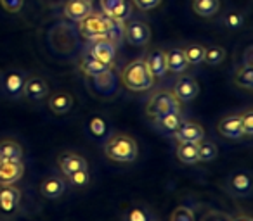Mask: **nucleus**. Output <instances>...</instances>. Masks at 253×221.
<instances>
[{
  "label": "nucleus",
  "mask_w": 253,
  "mask_h": 221,
  "mask_svg": "<svg viewBox=\"0 0 253 221\" xmlns=\"http://www.w3.org/2000/svg\"><path fill=\"white\" fill-rule=\"evenodd\" d=\"M104 154L115 162H134L139 156L137 142L126 133H113L104 144Z\"/></svg>",
  "instance_id": "f257e3e1"
},
{
  "label": "nucleus",
  "mask_w": 253,
  "mask_h": 221,
  "mask_svg": "<svg viewBox=\"0 0 253 221\" xmlns=\"http://www.w3.org/2000/svg\"><path fill=\"white\" fill-rule=\"evenodd\" d=\"M23 161V147L19 142L5 138L0 142V162Z\"/></svg>",
  "instance_id": "aec40b11"
},
{
  "label": "nucleus",
  "mask_w": 253,
  "mask_h": 221,
  "mask_svg": "<svg viewBox=\"0 0 253 221\" xmlns=\"http://www.w3.org/2000/svg\"><path fill=\"white\" fill-rule=\"evenodd\" d=\"M123 221H155L153 213L144 206H135L128 209L123 216Z\"/></svg>",
  "instance_id": "7c9ffc66"
},
{
  "label": "nucleus",
  "mask_w": 253,
  "mask_h": 221,
  "mask_svg": "<svg viewBox=\"0 0 253 221\" xmlns=\"http://www.w3.org/2000/svg\"><path fill=\"white\" fill-rule=\"evenodd\" d=\"M184 56H186L187 63L198 66V64L203 63L205 59V47L201 43H186L182 49Z\"/></svg>",
  "instance_id": "c85d7f7f"
},
{
  "label": "nucleus",
  "mask_w": 253,
  "mask_h": 221,
  "mask_svg": "<svg viewBox=\"0 0 253 221\" xmlns=\"http://www.w3.org/2000/svg\"><path fill=\"white\" fill-rule=\"evenodd\" d=\"M64 192H66V182L56 175L47 176L40 185V193L45 199H59Z\"/></svg>",
  "instance_id": "6ab92c4d"
},
{
  "label": "nucleus",
  "mask_w": 253,
  "mask_h": 221,
  "mask_svg": "<svg viewBox=\"0 0 253 221\" xmlns=\"http://www.w3.org/2000/svg\"><path fill=\"white\" fill-rule=\"evenodd\" d=\"M25 175L23 161L14 162H0V185H14Z\"/></svg>",
  "instance_id": "2eb2a0df"
},
{
  "label": "nucleus",
  "mask_w": 253,
  "mask_h": 221,
  "mask_svg": "<svg viewBox=\"0 0 253 221\" xmlns=\"http://www.w3.org/2000/svg\"><path fill=\"white\" fill-rule=\"evenodd\" d=\"M80 23V33L88 40L101 38V36H108V21H106L104 14H88Z\"/></svg>",
  "instance_id": "423d86ee"
},
{
  "label": "nucleus",
  "mask_w": 253,
  "mask_h": 221,
  "mask_svg": "<svg viewBox=\"0 0 253 221\" xmlns=\"http://www.w3.org/2000/svg\"><path fill=\"white\" fill-rule=\"evenodd\" d=\"M218 156V147L215 142L211 140H200L198 142V159L203 162H210L215 161Z\"/></svg>",
  "instance_id": "cd10ccee"
},
{
  "label": "nucleus",
  "mask_w": 253,
  "mask_h": 221,
  "mask_svg": "<svg viewBox=\"0 0 253 221\" xmlns=\"http://www.w3.org/2000/svg\"><path fill=\"white\" fill-rule=\"evenodd\" d=\"M23 97H26L32 102H40L45 97H49V85L40 76H28L25 81V90Z\"/></svg>",
  "instance_id": "9d476101"
},
{
  "label": "nucleus",
  "mask_w": 253,
  "mask_h": 221,
  "mask_svg": "<svg viewBox=\"0 0 253 221\" xmlns=\"http://www.w3.org/2000/svg\"><path fill=\"white\" fill-rule=\"evenodd\" d=\"M73 104H75L73 95L68 94V92H57V94H54L49 97V109L54 114L70 113Z\"/></svg>",
  "instance_id": "4be33fe9"
},
{
  "label": "nucleus",
  "mask_w": 253,
  "mask_h": 221,
  "mask_svg": "<svg viewBox=\"0 0 253 221\" xmlns=\"http://www.w3.org/2000/svg\"><path fill=\"white\" fill-rule=\"evenodd\" d=\"M122 83L125 85V88L132 92H146L153 88L155 76L151 74L144 59H135L123 67Z\"/></svg>",
  "instance_id": "f03ea898"
},
{
  "label": "nucleus",
  "mask_w": 253,
  "mask_h": 221,
  "mask_svg": "<svg viewBox=\"0 0 253 221\" xmlns=\"http://www.w3.org/2000/svg\"><path fill=\"white\" fill-rule=\"evenodd\" d=\"M241 118V126H243V135L245 137H252L253 135V111L246 109L245 113L239 114Z\"/></svg>",
  "instance_id": "72a5a7b5"
},
{
  "label": "nucleus",
  "mask_w": 253,
  "mask_h": 221,
  "mask_svg": "<svg viewBox=\"0 0 253 221\" xmlns=\"http://www.w3.org/2000/svg\"><path fill=\"white\" fill-rule=\"evenodd\" d=\"M225 56H227V52H225L224 47H220V45L205 47V59H203V63H207L208 66H218L220 63H224Z\"/></svg>",
  "instance_id": "c756f323"
},
{
  "label": "nucleus",
  "mask_w": 253,
  "mask_h": 221,
  "mask_svg": "<svg viewBox=\"0 0 253 221\" xmlns=\"http://www.w3.org/2000/svg\"><path fill=\"white\" fill-rule=\"evenodd\" d=\"M253 67L250 66H239L238 69L234 71V83L238 85L239 88L246 92L253 90Z\"/></svg>",
  "instance_id": "bb28decb"
},
{
  "label": "nucleus",
  "mask_w": 253,
  "mask_h": 221,
  "mask_svg": "<svg viewBox=\"0 0 253 221\" xmlns=\"http://www.w3.org/2000/svg\"><path fill=\"white\" fill-rule=\"evenodd\" d=\"M224 23H225V26H227L229 30H239L243 26V23H245V18H243L241 12L232 11L224 18Z\"/></svg>",
  "instance_id": "c9c22d12"
},
{
  "label": "nucleus",
  "mask_w": 253,
  "mask_h": 221,
  "mask_svg": "<svg viewBox=\"0 0 253 221\" xmlns=\"http://www.w3.org/2000/svg\"><path fill=\"white\" fill-rule=\"evenodd\" d=\"M66 178L70 180L71 187H87L88 182H90V173H88V168L78 169V171L70 173Z\"/></svg>",
  "instance_id": "2f4dec72"
},
{
  "label": "nucleus",
  "mask_w": 253,
  "mask_h": 221,
  "mask_svg": "<svg viewBox=\"0 0 253 221\" xmlns=\"http://www.w3.org/2000/svg\"><path fill=\"white\" fill-rule=\"evenodd\" d=\"M231 221H253L252 216L246 213H238L236 216H231Z\"/></svg>",
  "instance_id": "a19ab883"
},
{
  "label": "nucleus",
  "mask_w": 253,
  "mask_h": 221,
  "mask_svg": "<svg viewBox=\"0 0 253 221\" xmlns=\"http://www.w3.org/2000/svg\"><path fill=\"white\" fill-rule=\"evenodd\" d=\"M165 54H167V67H169V71L177 73V74L186 73L187 67H189V63H187L182 49H177V47H173V49L167 50Z\"/></svg>",
  "instance_id": "5701e85b"
},
{
  "label": "nucleus",
  "mask_w": 253,
  "mask_h": 221,
  "mask_svg": "<svg viewBox=\"0 0 253 221\" xmlns=\"http://www.w3.org/2000/svg\"><path fill=\"white\" fill-rule=\"evenodd\" d=\"M243 66L253 67V47L252 45H248L245 49V54H243Z\"/></svg>",
  "instance_id": "ea45409f"
},
{
  "label": "nucleus",
  "mask_w": 253,
  "mask_h": 221,
  "mask_svg": "<svg viewBox=\"0 0 253 221\" xmlns=\"http://www.w3.org/2000/svg\"><path fill=\"white\" fill-rule=\"evenodd\" d=\"M146 64H148L151 74L156 78H163L169 73V67H167V54L162 49H155L146 56Z\"/></svg>",
  "instance_id": "dca6fc26"
},
{
  "label": "nucleus",
  "mask_w": 253,
  "mask_h": 221,
  "mask_svg": "<svg viewBox=\"0 0 253 221\" xmlns=\"http://www.w3.org/2000/svg\"><path fill=\"white\" fill-rule=\"evenodd\" d=\"M172 94L175 95V98L180 104H187V102H193L194 98L200 94V85H198L196 78L191 76V74L182 73L173 83Z\"/></svg>",
  "instance_id": "20e7f679"
},
{
  "label": "nucleus",
  "mask_w": 253,
  "mask_h": 221,
  "mask_svg": "<svg viewBox=\"0 0 253 221\" xmlns=\"http://www.w3.org/2000/svg\"><path fill=\"white\" fill-rule=\"evenodd\" d=\"M175 156L184 164H196L200 161L198 159V144H193V142H177Z\"/></svg>",
  "instance_id": "393cba45"
},
{
  "label": "nucleus",
  "mask_w": 253,
  "mask_h": 221,
  "mask_svg": "<svg viewBox=\"0 0 253 221\" xmlns=\"http://www.w3.org/2000/svg\"><path fill=\"white\" fill-rule=\"evenodd\" d=\"M180 107H182V104L177 100L175 95L170 90H156L146 104V114L155 120L162 114L177 113V111H180Z\"/></svg>",
  "instance_id": "7ed1b4c3"
},
{
  "label": "nucleus",
  "mask_w": 253,
  "mask_h": 221,
  "mask_svg": "<svg viewBox=\"0 0 253 221\" xmlns=\"http://www.w3.org/2000/svg\"><path fill=\"white\" fill-rule=\"evenodd\" d=\"M25 81L26 76L21 71H7L5 74H2V80H0V90L7 98H21L23 90H25Z\"/></svg>",
  "instance_id": "39448f33"
},
{
  "label": "nucleus",
  "mask_w": 253,
  "mask_h": 221,
  "mask_svg": "<svg viewBox=\"0 0 253 221\" xmlns=\"http://www.w3.org/2000/svg\"><path fill=\"white\" fill-rule=\"evenodd\" d=\"M132 2L139 11H153L162 4V0H132Z\"/></svg>",
  "instance_id": "58836bf2"
},
{
  "label": "nucleus",
  "mask_w": 253,
  "mask_h": 221,
  "mask_svg": "<svg viewBox=\"0 0 253 221\" xmlns=\"http://www.w3.org/2000/svg\"><path fill=\"white\" fill-rule=\"evenodd\" d=\"M225 189L232 197H248L252 193V175H250V171H246V169L234 171L227 178Z\"/></svg>",
  "instance_id": "6e6552de"
},
{
  "label": "nucleus",
  "mask_w": 253,
  "mask_h": 221,
  "mask_svg": "<svg viewBox=\"0 0 253 221\" xmlns=\"http://www.w3.org/2000/svg\"><path fill=\"white\" fill-rule=\"evenodd\" d=\"M193 11L200 18H213L220 11V0H193Z\"/></svg>",
  "instance_id": "a878e982"
},
{
  "label": "nucleus",
  "mask_w": 253,
  "mask_h": 221,
  "mask_svg": "<svg viewBox=\"0 0 253 221\" xmlns=\"http://www.w3.org/2000/svg\"><path fill=\"white\" fill-rule=\"evenodd\" d=\"M78 67H80L82 73H84L85 76H90V78L101 76V74H104V73H108V71H111V66H108V64L101 63V61L94 59L92 56L82 57L80 63H78Z\"/></svg>",
  "instance_id": "412c9836"
},
{
  "label": "nucleus",
  "mask_w": 253,
  "mask_h": 221,
  "mask_svg": "<svg viewBox=\"0 0 253 221\" xmlns=\"http://www.w3.org/2000/svg\"><path fill=\"white\" fill-rule=\"evenodd\" d=\"M0 5L11 14H18L25 5V0H0Z\"/></svg>",
  "instance_id": "4c0bfd02"
},
{
  "label": "nucleus",
  "mask_w": 253,
  "mask_h": 221,
  "mask_svg": "<svg viewBox=\"0 0 253 221\" xmlns=\"http://www.w3.org/2000/svg\"><path fill=\"white\" fill-rule=\"evenodd\" d=\"M177 142H193V144H198L200 140L205 138V130L200 123L196 121H186L179 126V130L172 135Z\"/></svg>",
  "instance_id": "ddd939ff"
},
{
  "label": "nucleus",
  "mask_w": 253,
  "mask_h": 221,
  "mask_svg": "<svg viewBox=\"0 0 253 221\" xmlns=\"http://www.w3.org/2000/svg\"><path fill=\"white\" fill-rule=\"evenodd\" d=\"M88 130H90V133L94 135V137H104L106 130H108V125H106V121L102 120V118L95 116L90 120V123H88Z\"/></svg>",
  "instance_id": "f704fd0d"
},
{
  "label": "nucleus",
  "mask_w": 253,
  "mask_h": 221,
  "mask_svg": "<svg viewBox=\"0 0 253 221\" xmlns=\"http://www.w3.org/2000/svg\"><path fill=\"white\" fill-rule=\"evenodd\" d=\"M184 123V116L180 111L177 113H167V114H162V116L155 118V126L158 128L162 133H167V135H173L179 126Z\"/></svg>",
  "instance_id": "a211bd4d"
},
{
  "label": "nucleus",
  "mask_w": 253,
  "mask_h": 221,
  "mask_svg": "<svg viewBox=\"0 0 253 221\" xmlns=\"http://www.w3.org/2000/svg\"><path fill=\"white\" fill-rule=\"evenodd\" d=\"M123 38L132 47H146L151 42V28L148 23L130 21L128 25H125V36Z\"/></svg>",
  "instance_id": "0eeeda50"
},
{
  "label": "nucleus",
  "mask_w": 253,
  "mask_h": 221,
  "mask_svg": "<svg viewBox=\"0 0 253 221\" xmlns=\"http://www.w3.org/2000/svg\"><path fill=\"white\" fill-rule=\"evenodd\" d=\"M88 56H92L94 59L101 61V63L113 66L116 57V45L108 38V36H101V38H95L94 43L90 45L88 50Z\"/></svg>",
  "instance_id": "1a4fd4ad"
},
{
  "label": "nucleus",
  "mask_w": 253,
  "mask_h": 221,
  "mask_svg": "<svg viewBox=\"0 0 253 221\" xmlns=\"http://www.w3.org/2000/svg\"><path fill=\"white\" fill-rule=\"evenodd\" d=\"M21 190L14 185H0V211L4 214H12L19 206Z\"/></svg>",
  "instance_id": "f8f14e48"
},
{
  "label": "nucleus",
  "mask_w": 253,
  "mask_h": 221,
  "mask_svg": "<svg viewBox=\"0 0 253 221\" xmlns=\"http://www.w3.org/2000/svg\"><path fill=\"white\" fill-rule=\"evenodd\" d=\"M170 221H196L194 211L187 206H177L170 214Z\"/></svg>",
  "instance_id": "473e14b6"
},
{
  "label": "nucleus",
  "mask_w": 253,
  "mask_h": 221,
  "mask_svg": "<svg viewBox=\"0 0 253 221\" xmlns=\"http://www.w3.org/2000/svg\"><path fill=\"white\" fill-rule=\"evenodd\" d=\"M217 131L224 138H229V140H239V138L245 137L239 114H229V116L222 118L217 123Z\"/></svg>",
  "instance_id": "9b49d317"
},
{
  "label": "nucleus",
  "mask_w": 253,
  "mask_h": 221,
  "mask_svg": "<svg viewBox=\"0 0 253 221\" xmlns=\"http://www.w3.org/2000/svg\"><path fill=\"white\" fill-rule=\"evenodd\" d=\"M155 221H156V220H155Z\"/></svg>",
  "instance_id": "79ce46f5"
},
{
  "label": "nucleus",
  "mask_w": 253,
  "mask_h": 221,
  "mask_svg": "<svg viewBox=\"0 0 253 221\" xmlns=\"http://www.w3.org/2000/svg\"><path fill=\"white\" fill-rule=\"evenodd\" d=\"M92 12L90 0H68L64 4V16L71 21H82Z\"/></svg>",
  "instance_id": "f3484780"
},
{
  "label": "nucleus",
  "mask_w": 253,
  "mask_h": 221,
  "mask_svg": "<svg viewBox=\"0 0 253 221\" xmlns=\"http://www.w3.org/2000/svg\"><path fill=\"white\" fill-rule=\"evenodd\" d=\"M57 166L64 173V176H68L70 173L78 171V169L88 168V162L84 156L77 154V152H61L59 158H57Z\"/></svg>",
  "instance_id": "4468645a"
},
{
  "label": "nucleus",
  "mask_w": 253,
  "mask_h": 221,
  "mask_svg": "<svg viewBox=\"0 0 253 221\" xmlns=\"http://www.w3.org/2000/svg\"><path fill=\"white\" fill-rule=\"evenodd\" d=\"M102 14L113 19H125L128 14V5L126 0H101Z\"/></svg>",
  "instance_id": "b1692460"
},
{
  "label": "nucleus",
  "mask_w": 253,
  "mask_h": 221,
  "mask_svg": "<svg viewBox=\"0 0 253 221\" xmlns=\"http://www.w3.org/2000/svg\"><path fill=\"white\" fill-rule=\"evenodd\" d=\"M200 221H231V216L224 211H218V209H210L203 214Z\"/></svg>",
  "instance_id": "e433bc0d"
}]
</instances>
